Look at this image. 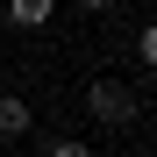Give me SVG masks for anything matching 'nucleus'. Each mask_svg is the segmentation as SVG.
I'll return each instance as SVG.
<instances>
[{
	"instance_id": "1",
	"label": "nucleus",
	"mask_w": 157,
	"mask_h": 157,
	"mask_svg": "<svg viewBox=\"0 0 157 157\" xmlns=\"http://www.w3.org/2000/svg\"><path fill=\"white\" fill-rule=\"evenodd\" d=\"M86 107H93V121L121 128V121H136V93H128L121 78H93V86H86Z\"/></svg>"
},
{
	"instance_id": "2",
	"label": "nucleus",
	"mask_w": 157,
	"mask_h": 157,
	"mask_svg": "<svg viewBox=\"0 0 157 157\" xmlns=\"http://www.w3.org/2000/svg\"><path fill=\"white\" fill-rule=\"evenodd\" d=\"M36 114H29V100L21 93H0V143H14V136H29Z\"/></svg>"
},
{
	"instance_id": "3",
	"label": "nucleus",
	"mask_w": 157,
	"mask_h": 157,
	"mask_svg": "<svg viewBox=\"0 0 157 157\" xmlns=\"http://www.w3.org/2000/svg\"><path fill=\"white\" fill-rule=\"evenodd\" d=\"M50 14H57V0H7V21L14 29H43Z\"/></svg>"
},
{
	"instance_id": "4",
	"label": "nucleus",
	"mask_w": 157,
	"mask_h": 157,
	"mask_svg": "<svg viewBox=\"0 0 157 157\" xmlns=\"http://www.w3.org/2000/svg\"><path fill=\"white\" fill-rule=\"evenodd\" d=\"M136 50H143V64H150V71H157V21H150V29H143V36H136Z\"/></svg>"
},
{
	"instance_id": "5",
	"label": "nucleus",
	"mask_w": 157,
	"mask_h": 157,
	"mask_svg": "<svg viewBox=\"0 0 157 157\" xmlns=\"http://www.w3.org/2000/svg\"><path fill=\"white\" fill-rule=\"evenodd\" d=\"M50 157H93V150H86V143H78V136H64V143H57V150H50Z\"/></svg>"
},
{
	"instance_id": "6",
	"label": "nucleus",
	"mask_w": 157,
	"mask_h": 157,
	"mask_svg": "<svg viewBox=\"0 0 157 157\" xmlns=\"http://www.w3.org/2000/svg\"><path fill=\"white\" fill-rule=\"evenodd\" d=\"M78 7H86V14H107V7H114V0H78Z\"/></svg>"
}]
</instances>
